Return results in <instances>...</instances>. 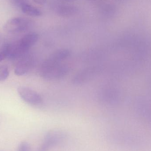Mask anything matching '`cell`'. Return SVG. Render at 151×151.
Instances as JSON below:
<instances>
[{"label":"cell","instance_id":"cell-6","mask_svg":"<svg viewBox=\"0 0 151 151\" xmlns=\"http://www.w3.org/2000/svg\"><path fill=\"white\" fill-rule=\"evenodd\" d=\"M30 20L23 18H15L10 20L5 27L8 32L15 33L26 31L30 27Z\"/></svg>","mask_w":151,"mask_h":151},{"label":"cell","instance_id":"cell-3","mask_svg":"<svg viewBox=\"0 0 151 151\" xmlns=\"http://www.w3.org/2000/svg\"><path fill=\"white\" fill-rule=\"evenodd\" d=\"M66 138V133L62 130L49 131L45 135L37 151H50L63 143Z\"/></svg>","mask_w":151,"mask_h":151},{"label":"cell","instance_id":"cell-12","mask_svg":"<svg viewBox=\"0 0 151 151\" xmlns=\"http://www.w3.org/2000/svg\"><path fill=\"white\" fill-rule=\"evenodd\" d=\"M18 151H32L31 146L27 142H22L19 145Z\"/></svg>","mask_w":151,"mask_h":151},{"label":"cell","instance_id":"cell-7","mask_svg":"<svg viewBox=\"0 0 151 151\" xmlns=\"http://www.w3.org/2000/svg\"><path fill=\"white\" fill-rule=\"evenodd\" d=\"M97 72V69L95 67L86 68L78 72L73 78V83L75 85H80L92 79Z\"/></svg>","mask_w":151,"mask_h":151},{"label":"cell","instance_id":"cell-4","mask_svg":"<svg viewBox=\"0 0 151 151\" xmlns=\"http://www.w3.org/2000/svg\"><path fill=\"white\" fill-rule=\"evenodd\" d=\"M17 91L21 99L29 104L38 106L43 103L42 96L37 91L30 88L21 86L18 88Z\"/></svg>","mask_w":151,"mask_h":151},{"label":"cell","instance_id":"cell-8","mask_svg":"<svg viewBox=\"0 0 151 151\" xmlns=\"http://www.w3.org/2000/svg\"><path fill=\"white\" fill-rule=\"evenodd\" d=\"M78 9L75 6L71 5H62L58 9V13L62 17H69L77 12Z\"/></svg>","mask_w":151,"mask_h":151},{"label":"cell","instance_id":"cell-10","mask_svg":"<svg viewBox=\"0 0 151 151\" xmlns=\"http://www.w3.org/2000/svg\"><path fill=\"white\" fill-rule=\"evenodd\" d=\"M11 44H6L0 47V62L9 58Z\"/></svg>","mask_w":151,"mask_h":151},{"label":"cell","instance_id":"cell-11","mask_svg":"<svg viewBox=\"0 0 151 151\" xmlns=\"http://www.w3.org/2000/svg\"><path fill=\"white\" fill-rule=\"evenodd\" d=\"M9 75V68L7 65H0V81H5Z\"/></svg>","mask_w":151,"mask_h":151},{"label":"cell","instance_id":"cell-13","mask_svg":"<svg viewBox=\"0 0 151 151\" xmlns=\"http://www.w3.org/2000/svg\"><path fill=\"white\" fill-rule=\"evenodd\" d=\"M34 2L35 3L37 4H44L46 3L47 0H33Z\"/></svg>","mask_w":151,"mask_h":151},{"label":"cell","instance_id":"cell-5","mask_svg":"<svg viewBox=\"0 0 151 151\" xmlns=\"http://www.w3.org/2000/svg\"><path fill=\"white\" fill-rule=\"evenodd\" d=\"M35 63L34 55L32 53L28 52L19 58L14 69L15 74L18 76L25 75L32 70Z\"/></svg>","mask_w":151,"mask_h":151},{"label":"cell","instance_id":"cell-14","mask_svg":"<svg viewBox=\"0 0 151 151\" xmlns=\"http://www.w3.org/2000/svg\"><path fill=\"white\" fill-rule=\"evenodd\" d=\"M62 1H71V0H62Z\"/></svg>","mask_w":151,"mask_h":151},{"label":"cell","instance_id":"cell-2","mask_svg":"<svg viewBox=\"0 0 151 151\" xmlns=\"http://www.w3.org/2000/svg\"><path fill=\"white\" fill-rule=\"evenodd\" d=\"M39 35L36 32L25 35L14 44H11L9 58L12 60L19 59L29 52L30 49L37 42Z\"/></svg>","mask_w":151,"mask_h":151},{"label":"cell","instance_id":"cell-1","mask_svg":"<svg viewBox=\"0 0 151 151\" xmlns=\"http://www.w3.org/2000/svg\"><path fill=\"white\" fill-rule=\"evenodd\" d=\"M66 55L63 51L58 50L53 52L41 65L40 76L47 81H57L68 75L70 67L65 63Z\"/></svg>","mask_w":151,"mask_h":151},{"label":"cell","instance_id":"cell-9","mask_svg":"<svg viewBox=\"0 0 151 151\" xmlns=\"http://www.w3.org/2000/svg\"><path fill=\"white\" fill-rule=\"evenodd\" d=\"M21 9L24 13L32 17H39L42 15V12L40 9L27 4H22Z\"/></svg>","mask_w":151,"mask_h":151}]
</instances>
